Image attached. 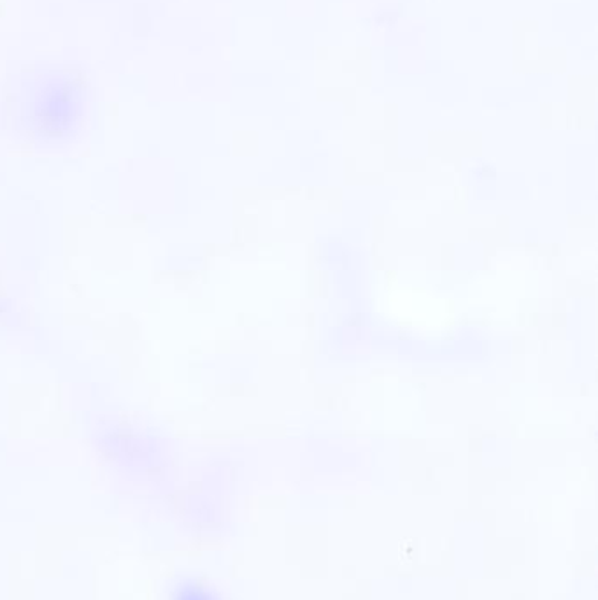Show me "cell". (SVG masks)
I'll return each instance as SVG.
<instances>
[{
    "label": "cell",
    "instance_id": "6da1fadb",
    "mask_svg": "<svg viewBox=\"0 0 598 600\" xmlns=\"http://www.w3.org/2000/svg\"><path fill=\"white\" fill-rule=\"evenodd\" d=\"M179 600H209V597L206 596L204 591L196 590V588H187V590L181 591V597Z\"/></svg>",
    "mask_w": 598,
    "mask_h": 600
}]
</instances>
